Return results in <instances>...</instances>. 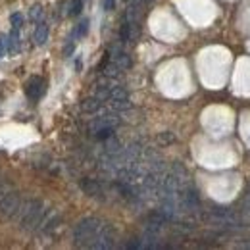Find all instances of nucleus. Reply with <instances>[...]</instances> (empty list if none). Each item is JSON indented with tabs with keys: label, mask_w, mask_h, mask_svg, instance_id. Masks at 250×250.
<instances>
[{
	"label": "nucleus",
	"mask_w": 250,
	"mask_h": 250,
	"mask_svg": "<svg viewBox=\"0 0 250 250\" xmlns=\"http://www.w3.org/2000/svg\"><path fill=\"white\" fill-rule=\"evenodd\" d=\"M46 216V210H44V204L41 198H29L25 202H21L20 206V212L16 214V219H18V225L21 231H37L41 221Z\"/></svg>",
	"instance_id": "nucleus-1"
},
{
	"label": "nucleus",
	"mask_w": 250,
	"mask_h": 250,
	"mask_svg": "<svg viewBox=\"0 0 250 250\" xmlns=\"http://www.w3.org/2000/svg\"><path fill=\"white\" fill-rule=\"evenodd\" d=\"M114 245H116V229H114L108 221H104V225H102L98 237L94 239V243L91 249L106 250V249H114Z\"/></svg>",
	"instance_id": "nucleus-4"
},
{
	"label": "nucleus",
	"mask_w": 250,
	"mask_h": 250,
	"mask_svg": "<svg viewBox=\"0 0 250 250\" xmlns=\"http://www.w3.org/2000/svg\"><path fill=\"white\" fill-rule=\"evenodd\" d=\"M10 21H12V25H14L16 29H20V27L23 25V14H20V12H14V14L10 16Z\"/></svg>",
	"instance_id": "nucleus-16"
},
{
	"label": "nucleus",
	"mask_w": 250,
	"mask_h": 250,
	"mask_svg": "<svg viewBox=\"0 0 250 250\" xmlns=\"http://www.w3.org/2000/svg\"><path fill=\"white\" fill-rule=\"evenodd\" d=\"M143 4H150V2H154V0H141Z\"/></svg>",
	"instance_id": "nucleus-23"
},
{
	"label": "nucleus",
	"mask_w": 250,
	"mask_h": 250,
	"mask_svg": "<svg viewBox=\"0 0 250 250\" xmlns=\"http://www.w3.org/2000/svg\"><path fill=\"white\" fill-rule=\"evenodd\" d=\"M33 41H35V44H37V46L46 44V41H48V25H46L44 21H41V23L37 25L35 35H33Z\"/></svg>",
	"instance_id": "nucleus-11"
},
{
	"label": "nucleus",
	"mask_w": 250,
	"mask_h": 250,
	"mask_svg": "<svg viewBox=\"0 0 250 250\" xmlns=\"http://www.w3.org/2000/svg\"><path fill=\"white\" fill-rule=\"evenodd\" d=\"M29 18H31L33 21H37V23H39V20H42V8H41V6H33Z\"/></svg>",
	"instance_id": "nucleus-19"
},
{
	"label": "nucleus",
	"mask_w": 250,
	"mask_h": 250,
	"mask_svg": "<svg viewBox=\"0 0 250 250\" xmlns=\"http://www.w3.org/2000/svg\"><path fill=\"white\" fill-rule=\"evenodd\" d=\"M112 135H114V129L108 127V129H100V131H96L93 137L94 139H98V141H106V139H110Z\"/></svg>",
	"instance_id": "nucleus-15"
},
{
	"label": "nucleus",
	"mask_w": 250,
	"mask_h": 250,
	"mask_svg": "<svg viewBox=\"0 0 250 250\" xmlns=\"http://www.w3.org/2000/svg\"><path fill=\"white\" fill-rule=\"evenodd\" d=\"M81 190H83L87 196H93V198L102 196V192H104L102 185H100L98 181H94V179H83V181H81Z\"/></svg>",
	"instance_id": "nucleus-9"
},
{
	"label": "nucleus",
	"mask_w": 250,
	"mask_h": 250,
	"mask_svg": "<svg viewBox=\"0 0 250 250\" xmlns=\"http://www.w3.org/2000/svg\"><path fill=\"white\" fill-rule=\"evenodd\" d=\"M102 108H104V102H102L100 98H96V96L85 98V100L81 102V110H83L85 114H98Z\"/></svg>",
	"instance_id": "nucleus-10"
},
{
	"label": "nucleus",
	"mask_w": 250,
	"mask_h": 250,
	"mask_svg": "<svg viewBox=\"0 0 250 250\" xmlns=\"http://www.w3.org/2000/svg\"><path fill=\"white\" fill-rule=\"evenodd\" d=\"M60 223H62V216L60 214H56V212H46V216L44 219L41 221V225H39V229H41V233H44V235H50V233H54L58 227H60ZM37 229V231H39Z\"/></svg>",
	"instance_id": "nucleus-8"
},
{
	"label": "nucleus",
	"mask_w": 250,
	"mask_h": 250,
	"mask_svg": "<svg viewBox=\"0 0 250 250\" xmlns=\"http://www.w3.org/2000/svg\"><path fill=\"white\" fill-rule=\"evenodd\" d=\"M8 50H12V52H18L20 50V33H18L16 27L8 35Z\"/></svg>",
	"instance_id": "nucleus-12"
},
{
	"label": "nucleus",
	"mask_w": 250,
	"mask_h": 250,
	"mask_svg": "<svg viewBox=\"0 0 250 250\" xmlns=\"http://www.w3.org/2000/svg\"><path fill=\"white\" fill-rule=\"evenodd\" d=\"M158 141H160L162 145H166V143H173V135H171V133H162V135L158 137Z\"/></svg>",
	"instance_id": "nucleus-20"
},
{
	"label": "nucleus",
	"mask_w": 250,
	"mask_h": 250,
	"mask_svg": "<svg viewBox=\"0 0 250 250\" xmlns=\"http://www.w3.org/2000/svg\"><path fill=\"white\" fill-rule=\"evenodd\" d=\"M73 50H75V41H73V39H69V41L65 42V46H63V56H65V58H69V56L73 54Z\"/></svg>",
	"instance_id": "nucleus-18"
},
{
	"label": "nucleus",
	"mask_w": 250,
	"mask_h": 250,
	"mask_svg": "<svg viewBox=\"0 0 250 250\" xmlns=\"http://www.w3.org/2000/svg\"><path fill=\"white\" fill-rule=\"evenodd\" d=\"M12 188H14V185H12L6 177H2V175H0V196H4V194H6L8 190H12Z\"/></svg>",
	"instance_id": "nucleus-17"
},
{
	"label": "nucleus",
	"mask_w": 250,
	"mask_h": 250,
	"mask_svg": "<svg viewBox=\"0 0 250 250\" xmlns=\"http://www.w3.org/2000/svg\"><path fill=\"white\" fill-rule=\"evenodd\" d=\"M44 91H46V83H44L42 77L33 75V77L27 79V83H25V94H27L29 100H39L44 94Z\"/></svg>",
	"instance_id": "nucleus-6"
},
{
	"label": "nucleus",
	"mask_w": 250,
	"mask_h": 250,
	"mask_svg": "<svg viewBox=\"0 0 250 250\" xmlns=\"http://www.w3.org/2000/svg\"><path fill=\"white\" fill-rule=\"evenodd\" d=\"M21 194L18 190H8L4 196H0V219L2 221H8V219H14L16 214L20 212V206H21Z\"/></svg>",
	"instance_id": "nucleus-3"
},
{
	"label": "nucleus",
	"mask_w": 250,
	"mask_h": 250,
	"mask_svg": "<svg viewBox=\"0 0 250 250\" xmlns=\"http://www.w3.org/2000/svg\"><path fill=\"white\" fill-rule=\"evenodd\" d=\"M104 225V219L98 218H83L79 219L73 227V243L81 249H91L94 243V239L98 237L100 229Z\"/></svg>",
	"instance_id": "nucleus-2"
},
{
	"label": "nucleus",
	"mask_w": 250,
	"mask_h": 250,
	"mask_svg": "<svg viewBox=\"0 0 250 250\" xmlns=\"http://www.w3.org/2000/svg\"><path fill=\"white\" fill-rule=\"evenodd\" d=\"M122 124V120L118 118V114H104V116H100V118H94L93 122L89 124V133L94 135L96 131H100V129H116L118 125Z\"/></svg>",
	"instance_id": "nucleus-5"
},
{
	"label": "nucleus",
	"mask_w": 250,
	"mask_h": 250,
	"mask_svg": "<svg viewBox=\"0 0 250 250\" xmlns=\"http://www.w3.org/2000/svg\"><path fill=\"white\" fill-rule=\"evenodd\" d=\"M108 60L110 62H114L116 65H120L122 69H129L131 65H133V60H131V56L125 52V50H122L120 46H112L110 50H108Z\"/></svg>",
	"instance_id": "nucleus-7"
},
{
	"label": "nucleus",
	"mask_w": 250,
	"mask_h": 250,
	"mask_svg": "<svg viewBox=\"0 0 250 250\" xmlns=\"http://www.w3.org/2000/svg\"><path fill=\"white\" fill-rule=\"evenodd\" d=\"M83 10V2L81 0H71L69 2V8H67V14L69 16H79Z\"/></svg>",
	"instance_id": "nucleus-14"
},
{
	"label": "nucleus",
	"mask_w": 250,
	"mask_h": 250,
	"mask_svg": "<svg viewBox=\"0 0 250 250\" xmlns=\"http://www.w3.org/2000/svg\"><path fill=\"white\" fill-rule=\"evenodd\" d=\"M0 54H2V52H0Z\"/></svg>",
	"instance_id": "nucleus-24"
},
{
	"label": "nucleus",
	"mask_w": 250,
	"mask_h": 250,
	"mask_svg": "<svg viewBox=\"0 0 250 250\" xmlns=\"http://www.w3.org/2000/svg\"><path fill=\"white\" fill-rule=\"evenodd\" d=\"M89 31V20H83L77 27H75V31H73V37L71 39H81V37H85Z\"/></svg>",
	"instance_id": "nucleus-13"
},
{
	"label": "nucleus",
	"mask_w": 250,
	"mask_h": 250,
	"mask_svg": "<svg viewBox=\"0 0 250 250\" xmlns=\"http://www.w3.org/2000/svg\"><path fill=\"white\" fill-rule=\"evenodd\" d=\"M127 4H135V2H141V0H125Z\"/></svg>",
	"instance_id": "nucleus-22"
},
{
	"label": "nucleus",
	"mask_w": 250,
	"mask_h": 250,
	"mask_svg": "<svg viewBox=\"0 0 250 250\" xmlns=\"http://www.w3.org/2000/svg\"><path fill=\"white\" fill-rule=\"evenodd\" d=\"M114 6H116V0H106L104 2V8L110 12V10H114Z\"/></svg>",
	"instance_id": "nucleus-21"
}]
</instances>
